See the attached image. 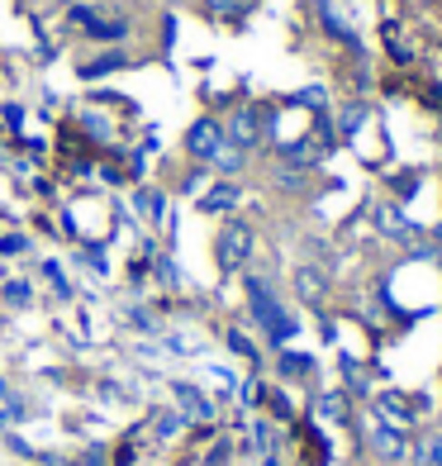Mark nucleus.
<instances>
[{
    "mask_svg": "<svg viewBox=\"0 0 442 466\" xmlns=\"http://www.w3.org/2000/svg\"><path fill=\"white\" fill-rule=\"evenodd\" d=\"M5 295H10V305H25V300H29V290H25V286H10Z\"/></svg>",
    "mask_w": 442,
    "mask_h": 466,
    "instance_id": "nucleus-16",
    "label": "nucleus"
},
{
    "mask_svg": "<svg viewBox=\"0 0 442 466\" xmlns=\"http://www.w3.org/2000/svg\"><path fill=\"white\" fill-rule=\"evenodd\" d=\"M72 29L86 34V38H105V44H115V38H129V19H105L95 15L91 5H72Z\"/></svg>",
    "mask_w": 442,
    "mask_h": 466,
    "instance_id": "nucleus-4",
    "label": "nucleus"
},
{
    "mask_svg": "<svg viewBox=\"0 0 442 466\" xmlns=\"http://www.w3.org/2000/svg\"><path fill=\"white\" fill-rule=\"evenodd\" d=\"M234 200H238V190H234V186H219V190H209V196L200 200V209L219 215V209H234Z\"/></svg>",
    "mask_w": 442,
    "mask_h": 466,
    "instance_id": "nucleus-11",
    "label": "nucleus"
},
{
    "mask_svg": "<svg viewBox=\"0 0 442 466\" xmlns=\"http://www.w3.org/2000/svg\"><path fill=\"white\" fill-rule=\"evenodd\" d=\"M181 395H186V400H181V405H186V414H196V419H205V414H209V405L200 400V390H186V386H181Z\"/></svg>",
    "mask_w": 442,
    "mask_h": 466,
    "instance_id": "nucleus-14",
    "label": "nucleus"
},
{
    "mask_svg": "<svg viewBox=\"0 0 442 466\" xmlns=\"http://www.w3.org/2000/svg\"><path fill=\"white\" fill-rule=\"evenodd\" d=\"M281 367H286L290 376H305V371H309L314 362H309V357H305V362H300V352H286V362H281Z\"/></svg>",
    "mask_w": 442,
    "mask_h": 466,
    "instance_id": "nucleus-15",
    "label": "nucleus"
},
{
    "mask_svg": "<svg viewBox=\"0 0 442 466\" xmlns=\"http://www.w3.org/2000/svg\"><path fill=\"white\" fill-rule=\"evenodd\" d=\"M228 138H224V124L219 119H196L191 124V129H186V153H191L196 162H215V153H219V147H224Z\"/></svg>",
    "mask_w": 442,
    "mask_h": 466,
    "instance_id": "nucleus-5",
    "label": "nucleus"
},
{
    "mask_svg": "<svg viewBox=\"0 0 442 466\" xmlns=\"http://www.w3.org/2000/svg\"><path fill=\"white\" fill-rule=\"evenodd\" d=\"M409 466H442V429L409 442Z\"/></svg>",
    "mask_w": 442,
    "mask_h": 466,
    "instance_id": "nucleus-7",
    "label": "nucleus"
},
{
    "mask_svg": "<svg viewBox=\"0 0 442 466\" xmlns=\"http://www.w3.org/2000/svg\"><path fill=\"white\" fill-rule=\"evenodd\" d=\"M252 248H257V233H252V224L228 219V224L219 228V238H215V262H219V271H243L247 258H252Z\"/></svg>",
    "mask_w": 442,
    "mask_h": 466,
    "instance_id": "nucleus-2",
    "label": "nucleus"
},
{
    "mask_svg": "<svg viewBox=\"0 0 442 466\" xmlns=\"http://www.w3.org/2000/svg\"><path fill=\"white\" fill-rule=\"evenodd\" d=\"M437 238H442V228H437Z\"/></svg>",
    "mask_w": 442,
    "mask_h": 466,
    "instance_id": "nucleus-18",
    "label": "nucleus"
},
{
    "mask_svg": "<svg viewBox=\"0 0 442 466\" xmlns=\"http://www.w3.org/2000/svg\"><path fill=\"white\" fill-rule=\"evenodd\" d=\"M19 414H25V405H19L15 390L5 386V380H0V429H10V423H15Z\"/></svg>",
    "mask_w": 442,
    "mask_h": 466,
    "instance_id": "nucleus-10",
    "label": "nucleus"
},
{
    "mask_svg": "<svg viewBox=\"0 0 442 466\" xmlns=\"http://www.w3.org/2000/svg\"><path fill=\"white\" fill-rule=\"evenodd\" d=\"M67 5H72V0H67Z\"/></svg>",
    "mask_w": 442,
    "mask_h": 466,
    "instance_id": "nucleus-19",
    "label": "nucleus"
},
{
    "mask_svg": "<svg viewBox=\"0 0 442 466\" xmlns=\"http://www.w3.org/2000/svg\"><path fill=\"white\" fill-rule=\"evenodd\" d=\"M243 157H247L243 147H234V143H224L219 153H215V172H224V177H228V172H238V167H243Z\"/></svg>",
    "mask_w": 442,
    "mask_h": 466,
    "instance_id": "nucleus-12",
    "label": "nucleus"
},
{
    "mask_svg": "<svg viewBox=\"0 0 442 466\" xmlns=\"http://www.w3.org/2000/svg\"><path fill=\"white\" fill-rule=\"evenodd\" d=\"M295 290H300V300L319 305V300H324V290H328V281H324V271H319V267H300V271H295Z\"/></svg>",
    "mask_w": 442,
    "mask_h": 466,
    "instance_id": "nucleus-8",
    "label": "nucleus"
},
{
    "mask_svg": "<svg viewBox=\"0 0 442 466\" xmlns=\"http://www.w3.org/2000/svg\"><path fill=\"white\" fill-rule=\"evenodd\" d=\"M367 448L386 466H399V461H409V433L399 429V423H390V419H376L371 433H367Z\"/></svg>",
    "mask_w": 442,
    "mask_h": 466,
    "instance_id": "nucleus-3",
    "label": "nucleus"
},
{
    "mask_svg": "<svg viewBox=\"0 0 442 466\" xmlns=\"http://www.w3.org/2000/svg\"><path fill=\"white\" fill-rule=\"evenodd\" d=\"M224 138L234 147H243V153H247V147H257V138H262V110H257V105H243V110L228 119Z\"/></svg>",
    "mask_w": 442,
    "mask_h": 466,
    "instance_id": "nucleus-6",
    "label": "nucleus"
},
{
    "mask_svg": "<svg viewBox=\"0 0 442 466\" xmlns=\"http://www.w3.org/2000/svg\"><path fill=\"white\" fill-rule=\"evenodd\" d=\"M205 10L215 19H243L247 15V0H205Z\"/></svg>",
    "mask_w": 442,
    "mask_h": 466,
    "instance_id": "nucleus-13",
    "label": "nucleus"
},
{
    "mask_svg": "<svg viewBox=\"0 0 442 466\" xmlns=\"http://www.w3.org/2000/svg\"><path fill=\"white\" fill-rule=\"evenodd\" d=\"M262 466H281V461H276V457H262Z\"/></svg>",
    "mask_w": 442,
    "mask_h": 466,
    "instance_id": "nucleus-17",
    "label": "nucleus"
},
{
    "mask_svg": "<svg viewBox=\"0 0 442 466\" xmlns=\"http://www.w3.org/2000/svg\"><path fill=\"white\" fill-rule=\"evenodd\" d=\"M119 67H129V57H124V53H100V57H91L86 62V67H81V76H105V72H119Z\"/></svg>",
    "mask_w": 442,
    "mask_h": 466,
    "instance_id": "nucleus-9",
    "label": "nucleus"
},
{
    "mask_svg": "<svg viewBox=\"0 0 442 466\" xmlns=\"http://www.w3.org/2000/svg\"><path fill=\"white\" fill-rule=\"evenodd\" d=\"M247 305H252V319H257V329L271 338V343H286V338L295 333V319L281 309L276 290H271L262 277H247Z\"/></svg>",
    "mask_w": 442,
    "mask_h": 466,
    "instance_id": "nucleus-1",
    "label": "nucleus"
}]
</instances>
